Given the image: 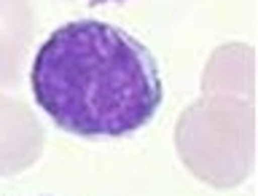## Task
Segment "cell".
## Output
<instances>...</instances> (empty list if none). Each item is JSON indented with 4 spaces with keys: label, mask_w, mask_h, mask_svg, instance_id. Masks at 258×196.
<instances>
[{
    "label": "cell",
    "mask_w": 258,
    "mask_h": 196,
    "mask_svg": "<svg viewBox=\"0 0 258 196\" xmlns=\"http://www.w3.org/2000/svg\"><path fill=\"white\" fill-rule=\"evenodd\" d=\"M30 86L40 110L62 132L89 140L140 132L164 97L148 48L97 19L56 27L32 59Z\"/></svg>",
    "instance_id": "obj_1"
},
{
    "label": "cell",
    "mask_w": 258,
    "mask_h": 196,
    "mask_svg": "<svg viewBox=\"0 0 258 196\" xmlns=\"http://www.w3.org/2000/svg\"><path fill=\"white\" fill-rule=\"evenodd\" d=\"M43 132L22 102L0 97V175L30 167L40 156Z\"/></svg>",
    "instance_id": "obj_2"
},
{
    "label": "cell",
    "mask_w": 258,
    "mask_h": 196,
    "mask_svg": "<svg viewBox=\"0 0 258 196\" xmlns=\"http://www.w3.org/2000/svg\"><path fill=\"white\" fill-rule=\"evenodd\" d=\"M32 43V8L27 0H0V86H11Z\"/></svg>",
    "instance_id": "obj_3"
},
{
    "label": "cell",
    "mask_w": 258,
    "mask_h": 196,
    "mask_svg": "<svg viewBox=\"0 0 258 196\" xmlns=\"http://www.w3.org/2000/svg\"><path fill=\"white\" fill-rule=\"evenodd\" d=\"M89 6H105V3H126V0H86Z\"/></svg>",
    "instance_id": "obj_4"
}]
</instances>
